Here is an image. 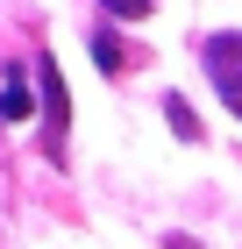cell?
Listing matches in <instances>:
<instances>
[{
	"label": "cell",
	"mask_w": 242,
	"mask_h": 249,
	"mask_svg": "<svg viewBox=\"0 0 242 249\" xmlns=\"http://www.w3.org/2000/svg\"><path fill=\"white\" fill-rule=\"evenodd\" d=\"M36 86H43V128H50V150H64V128H72V93L57 78L50 57H36Z\"/></svg>",
	"instance_id": "1"
},
{
	"label": "cell",
	"mask_w": 242,
	"mask_h": 249,
	"mask_svg": "<svg viewBox=\"0 0 242 249\" xmlns=\"http://www.w3.org/2000/svg\"><path fill=\"white\" fill-rule=\"evenodd\" d=\"M235 57H242V36H235V29H221V36L206 43V78H214L221 107H242V86H235Z\"/></svg>",
	"instance_id": "2"
},
{
	"label": "cell",
	"mask_w": 242,
	"mask_h": 249,
	"mask_svg": "<svg viewBox=\"0 0 242 249\" xmlns=\"http://www.w3.org/2000/svg\"><path fill=\"white\" fill-rule=\"evenodd\" d=\"M0 121H29V78L7 71V86H0Z\"/></svg>",
	"instance_id": "3"
},
{
	"label": "cell",
	"mask_w": 242,
	"mask_h": 249,
	"mask_svg": "<svg viewBox=\"0 0 242 249\" xmlns=\"http://www.w3.org/2000/svg\"><path fill=\"white\" fill-rule=\"evenodd\" d=\"M164 114H171V128L186 135V142H200V114H192V107H186V100H178V93L164 100Z\"/></svg>",
	"instance_id": "4"
},
{
	"label": "cell",
	"mask_w": 242,
	"mask_h": 249,
	"mask_svg": "<svg viewBox=\"0 0 242 249\" xmlns=\"http://www.w3.org/2000/svg\"><path fill=\"white\" fill-rule=\"evenodd\" d=\"M93 57H100V71H121V43H114L107 29H100V36H93Z\"/></svg>",
	"instance_id": "5"
},
{
	"label": "cell",
	"mask_w": 242,
	"mask_h": 249,
	"mask_svg": "<svg viewBox=\"0 0 242 249\" xmlns=\"http://www.w3.org/2000/svg\"><path fill=\"white\" fill-rule=\"evenodd\" d=\"M100 7H107L114 21H143V15H149V0H100Z\"/></svg>",
	"instance_id": "6"
}]
</instances>
